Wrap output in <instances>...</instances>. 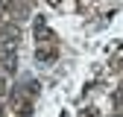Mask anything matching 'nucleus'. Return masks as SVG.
<instances>
[{
  "label": "nucleus",
  "instance_id": "obj_5",
  "mask_svg": "<svg viewBox=\"0 0 123 117\" xmlns=\"http://www.w3.org/2000/svg\"><path fill=\"white\" fill-rule=\"evenodd\" d=\"M50 3H53V6H59V3H62V0H50Z\"/></svg>",
  "mask_w": 123,
  "mask_h": 117
},
{
  "label": "nucleus",
  "instance_id": "obj_4",
  "mask_svg": "<svg viewBox=\"0 0 123 117\" xmlns=\"http://www.w3.org/2000/svg\"><path fill=\"white\" fill-rule=\"evenodd\" d=\"M35 38H38V41H50V38H53V32L44 26V21H41V18L35 21Z\"/></svg>",
  "mask_w": 123,
  "mask_h": 117
},
{
  "label": "nucleus",
  "instance_id": "obj_1",
  "mask_svg": "<svg viewBox=\"0 0 123 117\" xmlns=\"http://www.w3.org/2000/svg\"><path fill=\"white\" fill-rule=\"evenodd\" d=\"M18 44H21L18 26H3L0 29V53H18Z\"/></svg>",
  "mask_w": 123,
  "mask_h": 117
},
{
  "label": "nucleus",
  "instance_id": "obj_2",
  "mask_svg": "<svg viewBox=\"0 0 123 117\" xmlns=\"http://www.w3.org/2000/svg\"><path fill=\"white\" fill-rule=\"evenodd\" d=\"M0 67H3V73H15L18 70V53H0Z\"/></svg>",
  "mask_w": 123,
  "mask_h": 117
},
{
  "label": "nucleus",
  "instance_id": "obj_3",
  "mask_svg": "<svg viewBox=\"0 0 123 117\" xmlns=\"http://www.w3.org/2000/svg\"><path fill=\"white\" fill-rule=\"evenodd\" d=\"M35 62H38V64H53V62H56V50H53V47H38Z\"/></svg>",
  "mask_w": 123,
  "mask_h": 117
}]
</instances>
